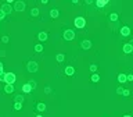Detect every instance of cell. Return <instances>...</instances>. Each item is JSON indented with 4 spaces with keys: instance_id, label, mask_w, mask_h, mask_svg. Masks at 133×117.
Instances as JSON below:
<instances>
[{
    "instance_id": "6da1fadb",
    "label": "cell",
    "mask_w": 133,
    "mask_h": 117,
    "mask_svg": "<svg viewBox=\"0 0 133 117\" xmlns=\"http://www.w3.org/2000/svg\"><path fill=\"white\" fill-rule=\"evenodd\" d=\"M26 70H28L29 73H36V71L39 70V66H37L36 61L31 60V61H28V64H26Z\"/></svg>"
},
{
    "instance_id": "7a4b0ae2",
    "label": "cell",
    "mask_w": 133,
    "mask_h": 117,
    "mask_svg": "<svg viewBox=\"0 0 133 117\" xmlns=\"http://www.w3.org/2000/svg\"><path fill=\"white\" fill-rule=\"evenodd\" d=\"M73 25L76 27V28H85V25H86V20L83 18V17H76L75 20H73Z\"/></svg>"
},
{
    "instance_id": "3957f363",
    "label": "cell",
    "mask_w": 133,
    "mask_h": 117,
    "mask_svg": "<svg viewBox=\"0 0 133 117\" xmlns=\"http://www.w3.org/2000/svg\"><path fill=\"white\" fill-rule=\"evenodd\" d=\"M17 81V75L14 73H6V84H10V85H14V82Z\"/></svg>"
},
{
    "instance_id": "277c9868",
    "label": "cell",
    "mask_w": 133,
    "mask_h": 117,
    "mask_svg": "<svg viewBox=\"0 0 133 117\" xmlns=\"http://www.w3.org/2000/svg\"><path fill=\"white\" fill-rule=\"evenodd\" d=\"M25 7H26V4H25V2H22V0H17V2H14V10L15 11H24L25 10Z\"/></svg>"
},
{
    "instance_id": "5b68a950",
    "label": "cell",
    "mask_w": 133,
    "mask_h": 117,
    "mask_svg": "<svg viewBox=\"0 0 133 117\" xmlns=\"http://www.w3.org/2000/svg\"><path fill=\"white\" fill-rule=\"evenodd\" d=\"M63 38L65 39V41H73V39H75V32H73L72 29H65L63 34Z\"/></svg>"
},
{
    "instance_id": "8992f818",
    "label": "cell",
    "mask_w": 133,
    "mask_h": 117,
    "mask_svg": "<svg viewBox=\"0 0 133 117\" xmlns=\"http://www.w3.org/2000/svg\"><path fill=\"white\" fill-rule=\"evenodd\" d=\"M0 10H2L4 14H10L11 11H13V7H11V4H8V3H3Z\"/></svg>"
},
{
    "instance_id": "52a82bcc",
    "label": "cell",
    "mask_w": 133,
    "mask_h": 117,
    "mask_svg": "<svg viewBox=\"0 0 133 117\" xmlns=\"http://www.w3.org/2000/svg\"><path fill=\"white\" fill-rule=\"evenodd\" d=\"M81 46H82V49H85V50H89V49H90V47H91V41H89V39H85V41H82Z\"/></svg>"
},
{
    "instance_id": "ba28073f",
    "label": "cell",
    "mask_w": 133,
    "mask_h": 117,
    "mask_svg": "<svg viewBox=\"0 0 133 117\" xmlns=\"http://www.w3.org/2000/svg\"><path fill=\"white\" fill-rule=\"evenodd\" d=\"M122 50H123V53L129 55V53L133 52V46H132L130 43H125V45H123V47H122Z\"/></svg>"
},
{
    "instance_id": "9c48e42d",
    "label": "cell",
    "mask_w": 133,
    "mask_h": 117,
    "mask_svg": "<svg viewBox=\"0 0 133 117\" xmlns=\"http://www.w3.org/2000/svg\"><path fill=\"white\" fill-rule=\"evenodd\" d=\"M64 73L67 74V75H73V74H75V68L72 67V66H67L65 67V70H64Z\"/></svg>"
},
{
    "instance_id": "30bf717a",
    "label": "cell",
    "mask_w": 133,
    "mask_h": 117,
    "mask_svg": "<svg viewBox=\"0 0 133 117\" xmlns=\"http://www.w3.org/2000/svg\"><path fill=\"white\" fill-rule=\"evenodd\" d=\"M121 35L122 36H129L130 35V28L129 27H122L121 28Z\"/></svg>"
},
{
    "instance_id": "8fae6325",
    "label": "cell",
    "mask_w": 133,
    "mask_h": 117,
    "mask_svg": "<svg viewBox=\"0 0 133 117\" xmlns=\"http://www.w3.org/2000/svg\"><path fill=\"white\" fill-rule=\"evenodd\" d=\"M37 38H39V41H40V42H46V41H47V38H49V35H47V32L42 31V32H39Z\"/></svg>"
},
{
    "instance_id": "7c38bea8",
    "label": "cell",
    "mask_w": 133,
    "mask_h": 117,
    "mask_svg": "<svg viewBox=\"0 0 133 117\" xmlns=\"http://www.w3.org/2000/svg\"><path fill=\"white\" fill-rule=\"evenodd\" d=\"M14 91H15L14 85H10V84H6V86H4V92H6V94H13Z\"/></svg>"
},
{
    "instance_id": "4fadbf2b",
    "label": "cell",
    "mask_w": 133,
    "mask_h": 117,
    "mask_svg": "<svg viewBox=\"0 0 133 117\" xmlns=\"http://www.w3.org/2000/svg\"><path fill=\"white\" fill-rule=\"evenodd\" d=\"M58 16H60V11H58L57 8H51V10H50V17H51V18H58Z\"/></svg>"
},
{
    "instance_id": "5bb4252c",
    "label": "cell",
    "mask_w": 133,
    "mask_h": 117,
    "mask_svg": "<svg viewBox=\"0 0 133 117\" xmlns=\"http://www.w3.org/2000/svg\"><path fill=\"white\" fill-rule=\"evenodd\" d=\"M31 91H32V86L29 85L28 82H26V84H24V85H22V92H24V94H29Z\"/></svg>"
},
{
    "instance_id": "9a60e30c",
    "label": "cell",
    "mask_w": 133,
    "mask_h": 117,
    "mask_svg": "<svg viewBox=\"0 0 133 117\" xmlns=\"http://www.w3.org/2000/svg\"><path fill=\"white\" fill-rule=\"evenodd\" d=\"M118 81H119L121 84H125L126 81V74H118Z\"/></svg>"
},
{
    "instance_id": "2e32d148",
    "label": "cell",
    "mask_w": 133,
    "mask_h": 117,
    "mask_svg": "<svg viewBox=\"0 0 133 117\" xmlns=\"http://www.w3.org/2000/svg\"><path fill=\"white\" fill-rule=\"evenodd\" d=\"M107 4H108L107 0H97V2H96L97 7H104V6H107Z\"/></svg>"
},
{
    "instance_id": "e0dca14e",
    "label": "cell",
    "mask_w": 133,
    "mask_h": 117,
    "mask_svg": "<svg viewBox=\"0 0 133 117\" xmlns=\"http://www.w3.org/2000/svg\"><path fill=\"white\" fill-rule=\"evenodd\" d=\"M39 8H37V7H33V8H32V10H31V16L32 17H37V16H39Z\"/></svg>"
},
{
    "instance_id": "ac0fdd59",
    "label": "cell",
    "mask_w": 133,
    "mask_h": 117,
    "mask_svg": "<svg viewBox=\"0 0 133 117\" xmlns=\"http://www.w3.org/2000/svg\"><path fill=\"white\" fill-rule=\"evenodd\" d=\"M64 59H65V56H64L63 53H58V55L55 56V60H57L58 63H63V61H64Z\"/></svg>"
},
{
    "instance_id": "d6986e66",
    "label": "cell",
    "mask_w": 133,
    "mask_h": 117,
    "mask_svg": "<svg viewBox=\"0 0 133 117\" xmlns=\"http://www.w3.org/2000/svg\"><path fill=\"white\" fill-rule=\"evenodd\" d=\"M36 109H37V112H44V110H46V105L44 103H37Z\"/></svg>"
},
{
    "instance_id": "ffe728a7",
    "label": "cell",
    "mask_w": 133,
    "mask_h": 117,
    "mask_svg": "<svg viewBox=\"0 0 133 117\" xmlns=\"http://www.w3.org/2000/svg\"><path fill=\"white\" fill-rule=\"evenodd\" d=\"M14 100H15V102H18V103H24V100H25V99H24L22 95H15Z\"/></svg>"
},
{
    "instance_id": "44dd1931",
    "label": "cell",
    "mask_w": 133,
    "mask_h": 117,
    "mask_svg": "<svg viewBox=\"0 0 133 117\" xmlns=\"http://www.w3.org/2000/svg\"><path fill=\"white\" fill-rule=\"evenodd\" d=\"M35 52H37V53L43 52V45H40V43L35 45Z\"/></svg>"
},
{
    "instance_id": "7402d4cb",
    "label": "cell",
    "mask_w": 133,
    "mask_h": 117,
    "mask_svg": "<svg viewBox=\"0 0 133 117\" xmlns=\"http://www.w3.org/2000/svg\"><path fill=\"white\" fill-rule=\"evenodd\" d=\"M110 20L112 21V22L118 21V14H117V13H112V14H110Z\"/></svg>"
},
{
    "instance_id": "603a6c76",
    "label": "cell",
    "mask_w": 133,
    "mask_h": 117,
    "mask_svg": "<svg viewBox=\"0 0 133 117\" xmlns=\"http://www.w3.org/2000/svg\"><path fill=\"white\" fill-rule=\"evenodd\" d=\"M91 81H93V82H99V81H100V75L94 73L93 75H91Z\"/></svg>"
},
{
    "instance_id": "cb8c5ba5",
    "label": "cell",
    "mask_w": 133,
    "mask_h": 117,
    "mask_svg": "<svg viewBox=\"0 0 133 117\" xmlns=\"http://www.w3.org/2000/svg\"><path fill=\"white\" fill-rule=\"evenodd\" d=\"M14 109H15V110H21V109H22V103H18V102H15V103H14Z\"/></svg>"
},
{
    "instance_id": "d4e9b609",
    "label": "cell",
    "mask_w": 133,
    "mask_h": 117,
    "mask_svg": "<svg viewBox=\"0 0 133 117\" xmlns=\"http://www.w3.org/2000/svg\"><path fill=\"white\" fill-rule=\"evenodd\" d=\"M29 85L32 86V89H36V86H37V84H36V81H29Z\"/></svg>"
},
{
    "instance_id": "484cf974",
    "label": "cell",
    "mask_w": 133,
    "mask_h": 117,
    "mask_svg": "<svg viewBox=\"0 0 133 117\" xmlns=\"http://www.w3.org/2000/svg\"><path fill=\"white\" fill-rule=\"evenodd\" d=\"M89 68H90V71H91V73H96V71H97V66H96V64H91Z\"/></svg>"
},
{
    "instance_id": "4316f807",
    "label": "cell",
    "mask_w": 133,
    "mask_h": 117,
    "mask_svg": "<svg viewBox=\"0 0 133 117\" xmlns=\"http://www.w3.org/2000/svg\"><path fill=\"white\" fill-rule=\"evenodd\" d=\"M117 94L118 95H122L123 94V88H122V86H118V88H117Z\"/></svg>"
},
{
    "instance_id": "83f0119b",
    "label": "cell",
    "mask_w": 133,
    "mask_h": 117,
    "mask_svg": "<svg viewBox=\"0 0 133 117\" xmlns=\"http://www.w3.org/2000/svg\"><path fill=\"white\" fill-rule=\"evenodd\" d=\"M8 41H10V39H8L7 35H4V36L2 38V42H3V43H8Z\"/></svg>"
},
{
    "instance_id": "f1b7e54d",
    "label": "cell",
    "mask_w": 133,
    "mask_h": 117,
    "mask_svg": "<svg viewBox=\"0 0 133 117\" xmlns=\"http://www.w3.org/2000/svg\"><path fill=\"white\" fill-rule=\"evenodd\" d=\"M4 80H6V73H2L0 74V82H4Z\"/></svg>"
},
{
    "instance_id": "f546056e",
    "label": "cell",
    "mask_w": 133,
    "mask_h": 117,
    "mask_svg": "<svg viewBox=\"0 0 133 117\" xmlns=\"http://www.w3.org/2000/svg\"><path fill=\"white\" fill-rule=\"evenodd\" d=\"M123 96H129V95H130V91H129V89H123Z\"/></svg>"
},
{
    "instance_id": "4dcf8cb0",
    "label": "cell",
    "mask_w": 133,
    "mask_h": 117,
    "mask_svg": "<svg viewBox=\"0 0 133 117\" xmlns=\"http://www.w3.org/2000/svg\"><path fill=\"white\" fill-rule=\"evenodd\" d=\"M126 80L130 81V82H133V74H129V75H126Z\"/></svg>"
},
{
    "instance_id": "1f68e13d",
    "label": "cell",
    "mask_w": 133,
    "mask_h": 117,
    "mask_svg": "<svg viewBox=\"0 0 133 117\" xmlns=\"http://www.w3.org/2000/svg\"><path fill=\"white\" fill-rule=\"evenodd\" d=\"M4 17H6V14L3 13L2 10H0V21H2V20H4Z\"/></svg>"
},
{
    "instance_id": "d6a6232c",
    "label": "cell",
    "mask_w": 133,
    "mask_h": 117,
    "mask_svg": "<svg viewBox=\"0 0 133 117\" xmlns=\"http://www.w3.org/2000/svg\"><path fill=\"white\" fill-rule=\"evenodd\" d=\"M0 57H6V50H0Z\"/></svg>"
},
{
    "instance_id": "836d02e7",
    "label": "cell",
    "mask_w": 133,
    "mask_h": 117,
    "mask_svg": "<svg viewBox=\"0 0 133 117\" xmlns=\"http://www.w3.org/2000/svg\"><path fill=\"white\" fill-rule=\"evenodd\" d=\"M44 92H46V94H50V92H51V89H50V86H46V88H44Z\"/></svg>"
},
{
    "instance_id": "e575fe53",
    "label": "cell",
    "mask_w": 133,
    "mask_h": 117,
    "mask_svg": "<svg viewBox=\"0 0 133 117\" xmlns=\"http://www.w3.org/2000/svg\"><path fill=\"white\" fill-rule=\"evenodd\" d=\"M3 68H4V66H3V63L0 61V74H2V73H4V71H3Z\"/></svg>"
},
{
    "instance_id": "d590c367",
    "label": "cell",
    "mask_w": 133,
    "mask_h": 117,
    "mask_svg": "<svg viewBox=\"0 0 133 117\" xmlns=\"http://www.w3.org/2000/svg\"><path fill=\"white\" fill-rule=\"evenodd\" d=\"M40 3L44 6V4H47V3H49V0H40Z\"/></svg>"
},
{
    "instance_id": "8d00e7d4",
    "label": "cell",
    "mask_w": 133,
    "mask_h": 117,
    "mask_svg": "<svg viewBox=\"0 0 133 117\" xmlns=\"http://www.w3.org/2000/svg\"><path fill=\"white\" fill-rule=\"evenodd\" d=\"M123 117H132V116H129V114H126V116H123Z\"/></svg>"
},
{
    "instance_id": "74e56055",
    "label": "cell",
    "mask_w": 133,
    "mask_h": 117,
    "mask_svg": "<svg viewBox=\"0 0 133 117\" xmlns=\"http://www.w3.org/2000/svg\"><path fill=\"white\" fill-rule=\"evenodd\" d=\"M129 43H130V45H132V46H133V41H132V42H129Z\"/></svg>"
},
{
    "instance_id": "f35d334b",
    "label": "cell",
    "mask_w": 133,
    "mask_h": 117,
    "mask_svg": "<svg viewBox=\"0 0 133 117\" xmlns=\"http://www.w3.org/2000/svg\"><path fill=\"white\" fill-rule=\"evenodd\" d=\"M36 117H43V116H40V114H37V116H36Z\"/></svg>"
}]
</instances>
